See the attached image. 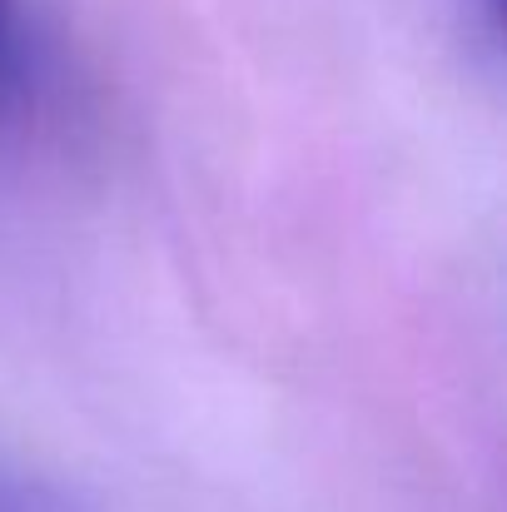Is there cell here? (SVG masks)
Returning <instances> with one entry per match:
<instances>
[{"label":"cell","mask_w":507,"mask_h":512,"mask_svg":"<svg viewBox=\"0 0 507 512\" xmlns=\"http://www.w3.org/2000/svg\"><path fill=\"white\" fill-rule=\"evenodd\" d=\"M0 512H95L85 493L60 478H45L15 458H0Z\"/></svg>","instance_id":"6da1fadb"},{"label":"cell","mask_w":507,"mask_h":512,"mask_svg":"<svg viewBox=\"0 0 507 512\" xmlns=\"http://www.w3.org/2000/svg\"><path fill=\"white\" fill-rule=\"evenodd\" d=\"M25 15H20V0H0V130L20 115L25 105Z\"/></svg>","instance_id":"7a4b0ae2"}]
</instances>
